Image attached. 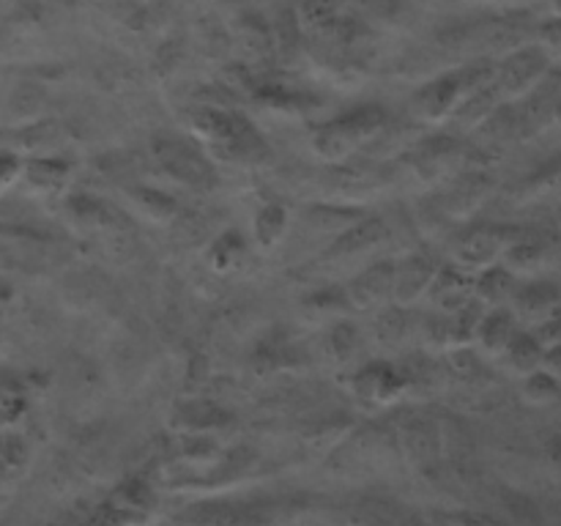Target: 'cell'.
<instances>
[{
    "label": "cell",
    "mask_w": 561,
    "mask_h": 526,
    "mask_svg": "<svg viewBox=\"0 0 561 526\" xmlns=\"http://www.w3.org/2000/svg\"><path fill=\"white\" fill-rule=\"evenodd\" d=\"M383 113L378 107H356L348 115L329 121L318 126L312 135V151L329 164H343L365 146L370 137H376L383 126Z\"/></svg>",
    "instance_id": "1"
},
{
    "label": "cell",
    "mask_w": 561,
    "mask_h": 526,
    "mask_svg": "<svg viewBox=\"0 0 561 526\" xmlns=\"http://www.w3.org/2000/svg\"><path fill=\"white\" fill-rule=\"evenodd\" d=\"M151 153L159 168L179 184L192 186V190H208L214 184V164L206 153L192 142L181 140L173 135L153 137Z\"/></svg>",
    "instance_id": "2"
},
{
    "label": "cell",
    "mask_w": 561,
    "mask_h": 526,
    "mask_svg": "<svg viewBox=\"0 0 561 526\" xmlns=\"http://www.w3.org/2000/svg\"><path fill=\"white\" fill-rule=\"evenodd\" d=\"M507 225L493 222H477L460 230L449 244V255H453V266L463 268V272L477 274L482 268L493 266L502 261V252L510 239Z\"/></svg>",
    "instance_id": "3"
},
{
    "label": "cell",
    "mask_w": 561,
    "mask_h": 526,
    "mask_svg": "<svg viewBox=\"0 0 561 526\" xmlns=\"http://www.w3.org/2000/svg\"><path fill=\"white\" fill-rule=\"evenodd\" d=\"M488 80V71H458V75H447L433 80L431 85L422 88L416 93V113L427 121H444L453 113H458L460 104L469 99L474 88H480Z\"/></svg>",
    "instance_id": "4"
},
{
    "label": "cell",
    "mask_w": 561,
    "mask_h": 526,
    "mask_svg": "<svg viewBox=\"0 0 561 526\" xmlns=\"http://www.w3.org/2000/svg\"><path fill=\"white\" fill-rule=\"evenodd\" d=\"M392 266L394 261H376L373 266L362 268L348 285H345V301L356 310H383L392 305Z\"/></svg>",
    "instance_id": "5"
},
{
    "label": "cell",
    "mask_w": 561,
    "mask_h": 526,
    "mask_svg": "<svg viewBox=\"0 0 561 526\" xmlns=\"http://www.w3.org/2000/svg\"><path fill=\"white\" fill-rule=\"evenodd\" d=\"M425 299L442 316H453V312L463 310L466 305L474 301V274L463 272V268L453 266V263L449 266H438Z\"/></svg>",
    "instance_id": "6"
},
{
    "label": "cell",
    "mask_w": 561,
    "mask_h": 526,
    "mask_svg": "<svg viewBox=\"0 0 561 526\" xmlns=\"http://www.w3.org/2000/svg\"><path fill=\"white\" fill-rule=\"evenodd\" d=\"M436 263L427 255H405L392 266V305L411 307L425 299L433 277H436Z\"/></svg>",
    "instance_id": "7"
},
{
    "label": "cell",
    "mask_w": 561,
    "mask_h": 526,
    "mask_svg": "<svg viewBox=\"0 0 561 526\" xmlns=\"http://www.w3.org/2000/svg\"><path fill=\"white\" fill-rule=\"evenodd\" d=\"M409 387V378L389 362H370L354 376V392L376 405H389Z\"/></svg>",
    "instance_id": "8"
},
{
    "label": "cell",
    "mask_w": 561,
    "mask_h": 526,
    "mask_svg": "<svg viewBox=\"0 0 561 526\" xmlns=\"http://www.w3.org/2000/svg\"><path fill=\"white\" fill-rule=\"evenodd\" d=\"M387 225L381 222L378 217H367V219H356L354 225L343 230L337 239L329 244V250L323 252V261L337 263V261H348V258H359L365 252L376 250L383 239H387Z\"/></svg>",
    "instance_id": "9"
},
{
    "label": "cell",
    "mask_w": 561,
    "mask_h": 526,
    "mask_svg": "<svg viewBox=\"0 0 561 526\" xmlns=\"http://www.w3.org/2000/svg\"><path fill=\"white\" fill-rule=\"evenodd\" d=\"M551 255V241L546 236H540L537 230H510L507 247L502 252V261L510 272L515 274H526V272H537L542 263L548 261Z\"/></svg>",
    "instance_id": "10"
},
{
    "label": "cell",
    "mask_w": 561,
    "mask_h": 526,
    "mask_svg": "<svg viewBox=\"0 0 561 526\" xmlns=\"http://www.w3.org/2000/svg\"><path fill=\"white\" fill-rule=\"evenodd\" d=\"M518 332V318L513 316V310H510V307H496V310L482 312L471 345H474L480 354L502 356Z\"/></svg>",
    "instance_id": "11"
},
{
    "label": "cell",
    "mask_w": 561,
    "mask_h": 526,
    "mask_svg": "<svg viewBox=\"0 0 561 526\" xmlns=\"http://www.w3.org/2000/svg\"><path fill=\"white\" fill-rule=\"evenodd\" d=\"M22 181L36 195L53 197L66 190L71 179V164L60 157H33L22 159Z\"/></svg>",
    "instance_id": "12"
},
{
    "label": "cell",
    "mask_w": 561,
    "mask_h": 526,
    "mask_svg": "<svg viewBox=\"0 0 561 526\" xmlns=\"http://www.w3.org/2000/svg\"><path fill=\"white\" fill-rule=\"evenodd\" d=\"M518 274L510 272L504 263H493V266L474 274V301L485 307V310L507 307L513 305V296L518 290Z\"/></svg>",
    "instance_id": "13"
},
{
    "label": "cell",
    "mask_w": 561,
    "mask_h": 526,
    "mask_svg": "<svg viewBox=\"0 0 561 526\" xmlns=\"http://www.w3.org/2000/svg\"><path fill=\"white\" fill-rule=\"evenodd\" d=\"M559 299V288L553 283H548V279H535V283L518 285V290L513 296V316L542 323L548 318H557Z\"/></svg>",
    "instance_id": "14"
},
{
    "label": "cell",
    "mask_w": 561,
    "mask_h": 526,
    "mask_svg": "<svg viewBox=\"0 0 561 526\" xmlns=\"http://www.w3.org/2000/svg\"><path fill=\"white\" fill-rule=\"evenodd\" d=\"M195 526H268L261 504H203L186 515Z\"/></svg>",
    "instance_id": "15"
},
{
    "label": "cell",
    "mask_w": 561,
    "mask_h": 526,
    "mask_svg": "<svg viewBox=\"0 0 561 526\" xmlns=\"http://www.w3.org/2000/svg\"><path fill=\"white\" fill-rule=\"evenodd\" d=\"M400 444L414 464H431V458H436L438 453V444H442V433L427 416L414 414L400 427Z\"/></svg>",
    "instance_id": "16"
},
{
    "label": "cell",
    "mask_w": 561,
    "mask_h": 526,
    "mask_svg": "<svg viewBox=\"0 0 561 526\" xmlns=\"http://www.w3.org/2000/svg\"><path fill=\"white\" fill-rule=\"evenodd\" d=\"M542 64H546L542 53H518L504 64L496 88L507 96H520L540 80Z\"/></svg>",
    "instance_id": "17"
},
{
    "label": "cell",
    "mask_w": 561,
    "mask_h": 526,
    "mask_svg": "<svg viewBox=\"0 0 561 526\" xmlns=\"http://www.w3.org/2000/svg\"><path fill=\"white\" fill-rule=\"evenodd\" d=\"M542 356H546V348L540 345V340L531 332H518L513 338V343L507 345V351L502 354V359L507 362L518 376H529V373L540 370Z\"/></svg>",
    "instance_id": "18"
},
{
    "label": "cell",
    "mask_w": 561,
    "mask_h": 526,
    "mask_svg": "<svg viewBox=\"0 0 561 526\" xmlns=\"http://www.w3.org/2000/svg\"><path fill=\"white\" fill-rule=\"evenodd\" d=\"M288 208H285L283 203H266L255 217V241L268 250V247L283 241V236L288 233Z\"/></svg>",
    "instance_id": "19"
},
{
    "label": "cell",
    "mask_w": 561,
    "mask_h": 526,
    "mask_svg": "<svg viewBox=\"0 0 561 526\" xmlns=\"http://www.w3.org/2000/svg\"><path fill=\"white\" fill-rule=\"evenodd\" d=\"M488 192V181L482 175H469V179L458 181L453 190L444 197V206L449 214H471L482 203Z\"/></svg>",
    "instance_id": "20"
},
{
    "label": "cell",
    "mask_w": 561,
    "mask_h": 526,
    "mask_svg": "<svg viewBox=\"0 0 561 526\" xmlns=\"http://www.w3.org/2000/svg\"><path fill=\"white\" fill-rule=\"evenodd\" d=\"M247 255V244L239 233H222L217 241H211V250H208V261L217 272H230V268H239L241 261Z\"/></svg>",
    "instance_id": "21"
},
{
    "label": "cell",
    "mask_w": 561,
    "mask_h": 526,
    "mask_svg": "<svg viewBox=\"0 0 561 526\" xmlns=\"http://www.w3.org/2000/svg\"><path fill=\"white\" fill-rule=\"evenodd\" d=\"M129 201L135 203L137 211L146 214L153 222H168L175 214V203L170 201V195H162V192L157 190H146V186L129 190Z\"/></svg>",
    "instance_id": "22"
},
{
    "label": "cell",
    "mask_w": 561,
    "mask_h": 526,
    "mask_svg": "<svg viewBox=\"0 0 561 526\" xmlns=\"http://www.w3.org/2000/svg\"><path fill=\"white\" fill-rule=\"evenodd\" d=\"M449 370H453L455 378H460V381L474 384L477 378L485 373L482 354L474 345H455V348H449Z\"/></svg>",
    "instance_id": "23"
},
{
    "label": "cell",
    "mask_w": 561,
    "mask_h": 526,
    "mask_svg": "<svg viewBox=\"0 0 561 526\" xmlns=\"http://www.w3.org/2000/svg\"><path fill=\"white\" fill-rule=\"evenodd\" d=\"M376 334L381 343L398 345L403 343L405 334H409V318H405V310L398 305H387L381 310L376 321Z\"/></svg>",
    "instance_id": "24"
},
{
    "label": "cell",
    "mask_w": 561,
    "mask_h": 526,
    "mask_svg": "<svg viewBox=\"0 0 561 526\" xmlns=\"http://www.w3.org/2000/svg\"><path fill=\"white\" fill-rule=\"evenodd\" d=\"M524 398L535 405H548L559 398V378L546 370L524 376Z\"/></svg>",
    "instance_id": "25"
},
{
    "label": "cell",
    "mask_w": 561,
    "mask_h": 526,
    "mask_svg": "<svg viewBox=\"0 0 561 526\" xmlns=\"http://www.w3.org/2000/svg\"><path fill=\"white\" fill-rule=\"evenodd\" d=\"M22 175V159L11 151H0V192L9 190Z\"/></svg>",
    "instance_id": "26"
}]
</instances>
